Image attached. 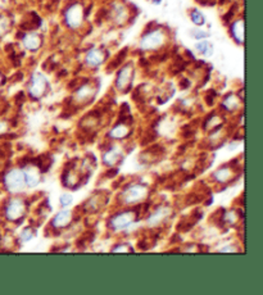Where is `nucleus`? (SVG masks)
<instances>
[{"label":"nucleus","instance_id":"412c9836","mask_svg":"<svg viewBox=\"0 0 263 295\" xmlns=\"http://www.w3.org/2000/svg\"><path fill=\"white\" fill-rule=\"evenodd\" d=\"M190 18L191 21H193V23L197 26H203L205 23L204 16H203L202 12L198 11V9H193V11H191Z\"/></svg>","mask_w":263,"mask_h":295},{"label":"nucleus","instance_id":"423d86ee","mask_svg":"<svg viewBox=\"0 0 263 295\" xmlns=\"http://www.w3.org/2000/svg\"><path fill=\"white\" fill-rule=\"evenodd\" d=\"M148 194V189L145 185L138 184V185H133L125 190L123 193V199H125L126 204H136L139 201L144 200L145 196Z\"/></svg>","mask_w":263,"mask_h":295},{"label":"nucleus","instance_id":"aec40b11","mask_svg":"<svg viewBox=\"0 0 263 295\" xmlns=\"http://www.w3.org/2000/svg\"><path fill=\"white\" fill-rule=\"evenodd\" d=\"M222 105H224V108H226L227 110H230V112H233V110H235L236 108L239 107V100L236 99L235 95L230 94V95H227V97L225 98V100L222 102Z\"/></svg>","mask_w":263,"mask_h":295},{"label":"nucleus","instance_id":"9d476101","mask_svg":"<svg viewBox=\"0 0 263 295\" xmlns=\"http://www.w3.org/2000/svg\"><path fill=\"white\" fill-rule=\"evenodd\" d=\"M22 44L27 50L35 52V50L39 49L40 45H41V37H40V36L35 32L26 33V35L23 36Z\"/></svg>","mask_w":263,"mask_h":295},{"label":"nucleus","instance_id":"cd10ccee","mask_svg":"<svg viewBox=\"0 0 263 295\" xmlns=\"http://www.w3.org/2000/svg\"><path fill=\"white\" fill-rule=\"evenodd\" d=\"M0 85H2V76H0Z\"/></svg>","mask_w":263,"mask_h":295},{"label":"nucleus","instance_id":"4468645a","mask_svg":"<svg viewBox=\"0 0 263 295\" xmlns=\"http://www.w3.org/2000/svg\"><path fill=\"white\" fill-rule=\"evenodd\" d=\"M119 158H121V149H119V146H113L111 150H108V152L103 155V160H104L105 164L108 165L116 164L119 160Z\"/></svg>","mask_w":263,"mask_h":295},{"label":"nucleus","instance_id":"dca6fc26","mask_svg":"<svg viewBox=\"0 0 263 295\" xmlns=\"http://www.w3.org/2000/svg\"><path fill=\"white\" fill-rule=\"evenodd\" d=\"M93 95H94V89L86 83V85H82L77 90V93H76V99H77V102H86Z\"/></svg>","mask_w":263,"mask_h":295},{"label":"nucleus","instance_id":"4be33fe9","mask_svg":"<svg viewBox=\"0 0 263 295\" xmlns=\"http://www.w3.org/2000/svg\"><path fill=\"white\" fill-rule=\"evenodd\" d=\"M11 28V21L8 17H0V36H4Z\"/></svg>","mask_w":263,"mask_h":295},{"label":"nucleus","instance_id":"0eeeda50","mask_svg":"<svg viewBox=\"0 0 263 295\" xmlns=\"http://www.w3.org/2000/svg\"><path fill=\"white\" fill-rule=\"evenodd\" d=\"M135 220L136 217L134 212H121L119 215H116L114 217H112V220L109 221V226L114 231H119V230L127 229L130 225H133V222Z\"/></svg>","mask_w":263,"mask_h":295},{"label":"nucleus","instance_id":"f8f14e48","mask_svg":"<svg viewBox=\"0 0 263 295\" xmlns=\"http://www.w3.org/2000/svg\"><path fill=\"white\" fill-rule=\"evenodd\" d=\"M168 213H169L168 208H164V207L158 208V209L155 210L154 213H152V216L148 218V225H149L150 227H154V226H158V225H161V222H163V221L166 220Z\"/></svg>","mask_w":263,"mask_h":295},{"label":"nucleus","instance_id":"f3484780","mask_svg":"<svg viewBox=\"0 0 263 295\" xmlns=\"http://www.w3.org/2000/svg\"><path fill=\"white\" fill-rule=\"evenodd\" d=\"M128 135V127L126 126L123 122L117 124L116 127L112 129V131L109 133V138L112 139H123Z\"/></svg>","mask_w":263,"mask_h":295},{"label":"nucleus","instance_id":"7ed1b4c3","mask_svg":"<svg viewBox=\"0 0 263 295\" xmlns=\"http://www.w3.org/2000/svg\"><path fill=\"white\" fill-rule=\"evenodd\" d=\"M166 41V35L161 30H153L144 35L140 41V47L143 50H155L161 48Z\"/></svg>","mask_w":263,"mask_h":295},{"label":"nucleus","instance_id":"20e7f679","mask_svg":"<svg viewBox=\"0 0 263 295\" xmlns=\"http://www.w3.org/2000/svg\"><path fill=\"white\" fill-rule=\"evenodd\" d=\"M48 88V80L44 75L41 73H33L31 77L30 88H28V94L35 99H39L45 94Z\"/></svg>","mask_w":263,"mask_h":295},{"label":"nucleus","instance_id":"bb28decb","mask_svg":"<svg viewBox=\"0 0 263 295\" xmlns=\"http://www.w3.org/2000/svg\"><path fill=\"white\" fill-rule=\"evenodd\" d=\"M152 2H153V3H154V4H161L162 0H152Z\"/></svg>","mask_w":263,"mask_h":295},{"label":"nucleus","instance_id":"5701e85b","mask_svg":"<svg viewBox=\"0 0 263 295\" xmlns=\"http://www.w3.org/2000/svg\"><path fill=\"white\" fill-rule=\"evenodd\" d=\"M191 36H193L194 39L202 40V39H207L208 36H209V32H205V31L199 30V28H195V30L191 31Z\"/></svg>","mask_w":263,"mask_h":295},{"label":"nucleus","instance_id":"39448f33","mask_svg":"<svg viewBox=\"0 0 263 295\" xmlns=\"http://www.w3.org/2000/svg\"><path fill=\"white\" fill-rule=\"evenodd\" d=\"M26 212V201L22 199H13L8 203L6 207V218L8 221H18L25 216Z\"/></svg>","mask_w":263,"mask_h":295},{"label":"nucleus","instance_id":"6e6552de","mask_svg":"<svg viewBox=\"0 0 263 295\" xmlns=\"http://www.w3.org/2000/svg\"><path fill=\"white\" fill-rule=\"evenodd\" d=\"M133 75H134V69L131 66H125L121 71L118 72L116 78V86L119 90H125L128 85L131 83V80H133Z\"/></svg>","mask_w":263,"mask_h":295},{"label":"nucleus","instance_id":"6ab92c4d","mask_svg":"<svg viewBox=\"0 0 263 295\" xmlns=\"http://www.w3.org/2000/svg\"><path fill=\"white\" fill-rule=\"evenodd\" d=\"M195 49H197L200 54L205 55V57H210L212 53H213V47H212V44H209L207 40H202V41L197 43Z\"/></svg>","mask_w":263,"mask_h":295},{"label":"nucleus","instance_id":"ddd939ff","mask_svg":"<svg viewBox=\"0 0 263 295\" xmlns=\"http://www.w3.org/2000/svg\"><path fill=\"white\" fill-rule=\"evenodd\" d=\"M23 175H25V181L26 185L30 186V188H33L36 186L40 182V172L39 170L35 168V167H28L23 171Z\"/></svg>","mask_w":263,"mask_h":295},{"label":"nucleus","instance_id":"393cba45","mask_svg":"<svg viewBox=\"0 0 263 295\" xmlns=\"http://www.w3.org/2000/svg\"><path fill=\"white\" fill-rule=\"evenodd\" d=\"M73 201V196L71 194L66 193L61 196V205L62 207H68V205L72 204Z\"/></svg>","mask_w":263,"mask_h":295},{"label":"nucleus","instance_id":"b1692460","mask_svg":"<svg viewBox=\"0 0 263 295\" xmlns=\"http://www.w3.org/2000/svg\"><path fill=\"white\" fill-rule=\"evenodd\" d=\"M33 232L35 231H33L32 227H27V229H25L22 232H21V240L22 241L31 240L33 236Z\"/></svg>","mask_w":263,"mask_h":295},{"label":"nucleus","instance_id":"2eb2a0df","mask_svg":"<svg viewBox=\"0 0 263 295\" xmlns=\"http://www.w3.org/2000/svg\"><path fill=\"white\" fill-rule=\"evenodd\" d=\"M231 36L235 39L236 43L241 44L244 43V21L239 20L231 26Z\"/></svg>","mask_w":263,"mask_h":295},{"label":"nucleus","instance_id":"f03ea898","mask_svg":"<svg viewBox=\"0 0 263 295\" xmlns=\"http://www.w3.org/2000/svg\"><path fill=\"white\" fill-rule=\"evenodd\" d=\"M64 21L69 28H78L83 22V8L81 4L76 3L69 6L64 12Z\"/></svg>","mask_w":263,"mask_h":295},{"label":"nucleus","instance_id":"a211bd4d","mask_svg":"<svg viewBox=\"0 0 263 295\" xmlns=\"http://www.w3.org/2000/svg\"><path fill=\"white\" fill-rule=\"evenodd\" d=\"M213 177L218 182H221V184H224V182H226V181H229V180H230V177H231V170L229 168V167H226V165H225V167H222V168L217 170V171L214 172Z\"/></svg>","mask_w":263,"mask_h":295},{"label":"nucleus","instance_id":"a878e982","mask_svg":"<svg viewBox=\"0 0 263 295\" xmlns=\"http://www.w3.org/2000/svg\"><path fill=\"white\" fill-rule=\"evenodd\" d=\"M7 130H8V126H7L6 122L0 121V135L4 133H7Z\"/></svg>","mask_w":263,"mask_h":295},{"label":"nucleus","instance_id":"9b49d317","mask_svg":"<svg viewBox=\"0 0 263 295\" xmlns=\"http://www.w3.org/2000/svg\"><path fill=\"white\" fill-rule=\"evenodd\" d=\"M85 62L90 67H98L104 62V53L100 49H92L86 53Z\"/></svg>","mask_w":263,"mask_h":295},{"label":"nucleus","instance_id":"1a4fd4ad","mask_svg":"<svg viewBox=\"0 0 263 295\" xmlns=\"http://www.w3.org/2000/svg\"><path fill=\"white\" fill-rule=\"evenodd\" d=\"M71 221H72V212L71 210H62L53 218L52 226L56 227V229H63V227L71 224Z\"/></svg>","mask_w":263,"mask_h":295},{"label":"nucleus","instance_id":"f257e3e1","mask_svg":"<svg viewBox=\"0 0 263 295\" xmlns=\"http://www.w3.org/2000/svg\"><path fill=\"white\" fill-rule=\"evenodd\" d=\"M4 185L6 189L12 194H16L18 191L22 190L26 185L25 181V175L21 170L13 168L9 172H7V175L4 176Z\"/></svg>","mask_w":263,"mask_h":295}]
</instances>
